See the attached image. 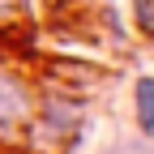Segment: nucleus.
<instances>
[{"mask_svg": "<svg viewBox=\"0 0 154 154\" xmlns=\"http://www.w3.org/2000/svg\"><path fill=\"white\" fill-rule=\"evenodd\" d=\"M13 5H17V0H0V22H9V17H13Z\"/></svg>", "mask_w": 154, "mask_h": 154, "instance_id": "20e7f679", "label": "nucleus"}, {"mask_svg": "<svg viewBox=\"0 0 154 154\" xmlns=\"http://www.w3.org/2000/svg\"><path fill=\"white\" fill-rule=\"evenodd\" d=\"M137 22L146 30H154V0H137Z\"/></svg>", "mask_w": 154, "mask_h": 154, "instance_id": "7ed1b4c3", "label": "nucleus"}, {"mask_svg": "<svg viewBox=\"0 0 154 154\" xmlns=\"http://www.w3.org/2000/svg\"><path fill=\"white\" fill-rule=\"evenodd\" d=\"M133 116H137L141 137H154V77H137V86H133Z\"/></svg>", "mask_w": 154, "mask_h": 154, "instance_id": "f03ea898", "label": "nucleus"}, {"mask_svg": "<svg viewBox=\"0 0 154 154\" xmlns=\"http://www.w3.org/2000/svg\"><path fill=\"white\" fill-rule=\"evenodd\" d=\"M30 120V90L9 64H0V137L17 133Z\"/></svg>", "mask_w": 154, "mask_h": 154, "instance_id": "f257e3e1", "label": "nucleus"}]
</instances>
